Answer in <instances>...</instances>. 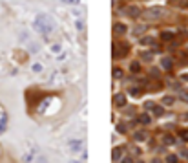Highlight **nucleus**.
<instances>
[{"mask_svg": "<svg viewBox=\"0 0 188 163\" xmlns=\"http://www.w3.org/2000/svg\"><path fill=\"white\" fill-rule=\"evenodd\" d=\"M130 152H132L133 156H139V154H141V150H139L137 147H130Z\"/></svg>", "mask_w": 188, "mask_h": 163, "instance_id": "obj_18", "label": "nucleus"}, {"mask_svg": "<svg viewBox=\"0 0 188 163\" xmlns=\"http://www.w3.org/2000/svg\"><path fill=\"white\" fill-rule=\"evenodd\" d=\"M113 103H115V106H124L126 105V97L122 94H117V95H113Z\"/></svg>", "mask_w": 188, "mask_h": 163, "instance_id": "obj_4", "label": "nucleus"}, {"mask_svg": "<svg viewBox=\"0 0 188 163\" xmlns=\"http://www.w3.org/2000/svg\"><path fill=\"white\" fill-rule=\"evenodd\" d=\"M161 15H163V7H150V9H144L142 11V18H146V20L159 18Z\"/></svg>", "mask_w": 188, "mask_h": 163, "instance_id": "obj_2", "label": "nucleus"}, {"mask_svg": "<svg viewBox=\"0 0 188 163\" xmlns=\"http://www.w3.org/2000/svg\"><path fill=\"white\" fill-rule=\"evenodd\" d=\"M181 79H183V81H188V73H183V75H181Z\"/></svg>", "mask_w": 188, "mask_h": 163, "instance_id": "obj_29", "label": "nucleus"}, {"mask_svg": "<svg viewBox=\"0 0 188 163\" xmlns=\"http://www.w3.org/2000/svg\"><path fill=\"white\" fill-rule=\"evenodd\" d=\"M163 143H164V145H174L175 139H174V136H164V137H163Z\"/></svg>", "mask_w": 188, "mask_h": 163, "instance_id": "obj_10", "label": "nucleus"}, {"mask_svg": "<svg viewBox=\"0 0 188 163\" xmlns=\"http://www.w3.org/2000/svg\"><path fill=\"white\" fill-rule=\"evenodd\" d=\"M126 13H128V15H130L132 18H137V17L141 15V9H139L137 6H130V7L126 9Z\"/></svg>", "mask_w": 188, "mask_h": 163, "instance_id": "obj_5", "label": "nucleus"}, {"mask_svg": "<svg viewBox=\"0 0 188 163\" xmlns=\"http://www.w3.org/2000/svg\"><path fill=\"white\" fill-rule=\"evenodd\" d=\"M139 94H141V92H139L137 88H133V90H132V95H133V97H139Z\"/></svg>", "mask_w": 188, "mask_h": 163, "instance_id": "obj_25", "label": "nucleus"}, {"mask_svg": "<svg viewBox=\"0 0 188 163\" xmlns=\"http://www.w3.org/2000/svg\"><path fill=\"white\" fill-rule=\"evenodd\" d=\"M113 77H115V79H121V77H122V70L115 68V70H113Z\"/></svg>", "mask_w": 188, "mask_h": 163, "instance_id": "obj_15", "label": "nucleus"}, {"mask_svg": "<svg viewBox=\"0 0 188 163\" xmlns=\"http://www.w3.org/2000/svg\"><path fill=\"white\" fill-rule=\"evenodd\" d=\"M113 33H117V35H124V33H126V26H124V24H115V26H113Z\"/></svg>", "mask_w": 188, "mask_h": 163, "instance_id": "obj_6", "label": "nucleus"}, {"mask_svg": "<svg viewBox=\"0 0 188 163\" xmlns=\"http://www.w3.org/2000/svg\"><path fill=\"white\" fill-rule=\"evenodd\" d=\"M4 128H6V119H2V121H0V132H2Z\"/></svg>", "mask_w": 188, "mask_h": 163, "instance_id": "obj_26", "label": "nucleus"}, {"mask_svg": "<svg viewBox=\"0 0 188 163\" xmlns=\"http://www.w3.org/2000/svg\"><path fill=\"white\" fill-rule=\"evenodd\" d=\"M35 28L42 35H48V33H51V31L55 29V22H53V18H51L49 15H44L42 13V15H38L35 18Z\"/></svg>", "mask_w": 188, "mask_h": 163, "instance_id": "obj_1", "label": "nucleus"}, {"mask_svg": "<svg viewBox=\"0 0 188 163\" xmlns=\"http://www.w3.org/2000/svg\"><path fill=\"white\" fill-rule=\"evenodd\" d=\"M161 37H163L164 40H170V39H172V33H170V31H164V33H163Z\"/></svg>", "mask_w": 188, "mask_h": 163, "instance_id": "obj_20", "label": "nucleus"}, {"mask_svg": "<svg viewBox=\"0 0 188 163\" xmlns=\"http://www.w3.org/2000/svg\"><path fill=\"white\" fill-rule=\"evenodd\" d=\"M166 161H172V163H175V161H177V156H168V158H166Z\"/></svg>", "mask_w": 188, "mask_h": 163, "instance_id": "obj_23", "label": "nucleus"}, {"mask_svg": "<svg viewBox=\"0 0 188 163\" xmlns=\"http://www.w3.org/2000/svg\"><path fill=\"white\" fill-rule=\"evenodd\" d=\"M152 108H153V110H152V112H153V115H157V117H161V115L164 114V108H163V106H159V105H153Z\"/></svg>", "mask_w": 188, "mask_h": 163, "instance_id": "obj_8", "label": "nucleus"}, {"mask_svg": "<svg viewBox=\"0 0 188 163\" xmlns=\"http://www.w3.org/2000/svg\"><path fill=\"white\" fill-rule=\"evenodd\" d=\"M144 29H146V26H137V28L133 29V33H135V35H139V33H142Z\"/></svg>", "mask_w": 188, "mask_h": 163, "instance_id": "obj_17", "label": "nucleus"}, {"mask_svg": "<svg viewBox=\"0 0 188 163\" xmlns=\"http://www.w3.org/2000/svg\"><path fill=\"white\" fill-rule=\"evenodd\" d=\"M122 152H124L122 147H115V148H113V154H111V159H113V161H121Z\"/></svg>", "mask_w": 188, "mask_h": 163, "instance_id": "obj_3", "label": "nucleus"}, {"mask_svg": "<svg viewBox=\"0 0 188 163\" xmlns=\"http://www.w3.org/2000/svg\"><path fill=\"white\" fill-rule=\"evenodd\" d=\"M139 121L144 123V125H148V123H150V115H148V114H142V115L139 117Z\"/></svg>", "mask_w": 188, "mask_h": 163, "instance_id": "obj_13", "label": "nucleus"}, {"mask_svg": "<svg viewBox=\"0 0 188 163\" xmlns=\"http://www.w3.org/2000/svg\"><path fill=\"white\" fill-rule=\"evenodd\" d=\"M181 137H183L184 141H188V132H186V130H184V132H181Z\"/></svg>", "mask_w": 188, "mask_h": 163, "instance_id": "obj_27", "label": "nucleus"}, {"mask_svg": "<svg viewBox=\"0 0 188 163\" xmlns=\"http://www.w3.org/2000/svg\"><path fill=\"white\" fill-rule=\"evenodd\" d=\"M181 101L188 103V94H186V92H181Z\"/></svg>", "mask_w": 188, "mask_h": 163, "instance_id": "obj_21", "label": "nucleus"}, {"mask_svg": "<svg viewBox=\"0 0 188 163\" xmlns=\"http://www.w3.org/2000/svg\"><path fill=\"white\" fill-rule=\"evenodd\" d=\"M130 68H132V72H133V73H139V72H141V64H139L137 61H135V62H132V66H130Z\"/></svg>", "mask_w": 188, "mask_h": 163, "instance_id": "obj_11", "label": "nucleus"}, {"mask_svg": "<svg viewBox=\"0 0 188 163\" xmlns=\"http://www.w3.org/2000/svg\"><path fill=\"white\" fill-rule=\"evenodd\" d=\"M152 57H153V55H152L150 51H144V53H142V61H152Z\"/></svg>", "mask_w": 188, "mask_h": 163, "instance_id": "obj_16", "label": "nucleus"}, {"mask_svg": "<svg viewBox=\"0 0 188 163\" xmlns=\"http://www.w3.org/2000/svg\"><path fill=\"white\" fill-rule=\"evenodd\" d=\"M133 137L137 139V141H142V139H146V134H144V132H135Z\"/></svg>", "mask_w": 188, "mask_h": 163, "instance_id": "obj_14", "label": "nucleus"}, {"mask_svg": "<svg viewBox=\"0 0 188 163\" xmlns=\"http://www.w3.org/2000/svg\"><path fill=\"white\" fill-rule=\"evenodd\" d=\"M59 50H60V46H59V44H55V46H51V51H53V53H59Z\"/></svg>", "mask_w": 188, "mask_h": 163, "instance_id": "obj_22", "label": "nucleus"}, {"mask_svg": "<svg viewBox=\"0 0 188 163\" xmlns=\"http://www.w3.org/2000/svg\"><path fill=\"white\" fill-rule=\"evenodd\" d=\"M141 44H142V46H150V44H153V37H144V39H141Z\"/></svg>", "mask_w": 188, "mask_h": 163, "instance_id": "obj_9", "label": "nucleus"}, {"mask_svg": "<svg viewBox=\"0 0 188 163\" xmlns=\"http://www.w3.org/2000/svg\"><path fill=\"white\" fill-rule=\"evenodd\" d=\"M117 130L122 134V132H126V126H124V125H119V126H117Z\"/></svg>", "mask_w": 188, "mask_h": 163, "instance_id": "obj_24", "label": "nucleus"}, {"mask_svg": "<svg viewBox=\"0 0 188 163\" xmlns=\"http://www.w3.org/2000/svg\"><path fill=\"white\" fill-rule=\"evenodd\" d=\"M33 72H42V64H40V62H35V64H33Z\"/></svg>", "mask_w": 188, "mask_h": 163, "instance_id": "obj_19", "label": "nucleus"}, {"mask_svg": "<svg viewBox=\"0 0 188 163\" xmlns=\"http://www.w3.org/2000/svg\"><path fill=\"white\" fill-rule=\"evenodd\" d=\"M174 101H175L174 95H164V97H163V103H164V105H174Z\"/></svg>", "mask_w": 188, "mask_h": 163, "instance_id": "obj_12", "label": "nucleus"}, {"mask_svg": "<svg viewBox=\"0 0 188 163\" xmlns=\"http://www.w3.org/2000/svg\"><path fill=\"white\" fill-rule=\"evenodd\" d=\"M64 2H77V0H64Z\"/></svg>", "mask_w": 188, "mask_h": 163, "instance_id": "obj_30", "label": "nucleus"}, {"mask_svg": "<svg viewBox=\"0 0 188 163\" xmlns=\"http://www.w3.org/2000/svg\"><path fill=\"white\" fill-rule=\"evenodd\" d=\"M161 66H163L164 70H170V68H172V59H170V57H163V59H161Z\"/></svg>", "mask_w": 188, "mask_h": 163, "instance_id": "obj_7", "label": "nucleus"}, {"mask_svg": "<svg viewBox=\"0 0 188 163\" xmlns=\"http://www.w3.org/2000/svg\"><path fill=\"white\" fill-rule=\"evenodd\" d=\"M153 106V103L152 101H148V103H144V108H152Z\"/></svg>", "mask_w": 188, "mask_h": 163, "instance_id": "obj_28", "label": "nucleus"}]
</instances>
